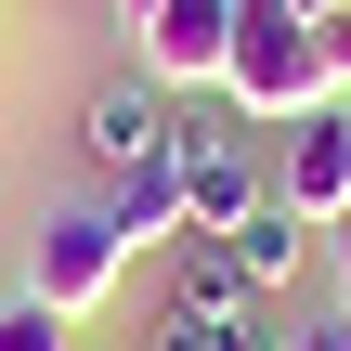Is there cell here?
<instances>
[{
    "label": "cell",
    "instance_id": "cell-1",
    "mask_svg": "<svg viewBox=\"0 0 351 351\" xmlns=\"http://www.w3.org/2000/svg\"><path fill=\"white\" fill-rule=\"evenodd\" d=\"M221 104H234V117H261V130H287V117L339 104V78H326V26H313L300 0H234V65H221Z\"/></svg>",
    "mask_w": 351,
    "mask_h": 351
},
{
    "label": "cell",
    "instance_id": "cell-2",
    "mask_svg": "<svg viewBox=\"0 0 351 351\" xmlns=\"http://www.w3.org/2000/svg\"><path fill=\"white\" fill-rule=\"evenodd\" d=\"M143 351H287V339L261 326V287L195 234V247H182V274H169V300L143 313Z\"/></svg>",
    "mask_w": 351,
    "mask_h": 351
},
{
    "label": "cell",
    "instance_id": "cell-3",
    "mask_svg": "<svg viewBox=\"0 0 351 351\" xmlns=\"http://www.w3.org/2000/svg\"><path fill=\"white\" fill-rule=\"evenodd\" d=\"M117 274H130V247H117L104 195H91V208H52V221L26 234V300H39V313H65V326H78V313H104V300H117Z\"/></svg>",
    "mask_w": 351,
    "mask_h": 351
},
{
    "label": "cell",
    "instance_id": "cell-4",
    "mask_svg": "<svg viewBox=\"0 0 351 351\" xmlns=\"http://www.w3.org/2000/svg\"><path fill=\"white\" fill-rule=\"evenodd\" d=\"M274 208H300L313 234L351 221V104H313L274 130Z\"/></svg>",
    "mask_w": 351,
    "mask_h": 351
},
{
    "label": "cell",
    "instance_id": "cell-5",
    "mask_svg": "<svg viewBox=\"0 0 351 351\" xmlns=\"http://www.w3.org/2000/svg\"><path fill=\"white\" fill-rule=\"evenodd\" d=\"M130 65H143L156 91H221V65H234V0H156V13L130 26Z\"/></svg>",
    "mask_w": 351,
    "mask_h": 351
},
{
    "label": "cell",
    "instance_id": "cell-6",
    "mask_svg": "<svg viewBox=\"0 0 351 351\" xmlns=\"http://www.w3.org/2000/svg\"><path fill=\"white\" fill-rule=\"evenodd\" d=\"M169 156H182V195H195V234H234L274 182L247 169V143H234V117H169Z\"/></svg>",
    "mask_w": 351,
    "mask_h": 351
},
{
    "label": "cell",
    "instance_id": "cell-7",
    "mask_svg": "<svg viewBox=\"0 0 351 351\" xmlns=\"http://www.w3.org/2000/svg\"><path fill=\"white\" fill-rule=\"evenodd\" d=\"M78 143H91V169L117 182V169H143V156H169V91L130 65V78H104L91 104H78Z\"/></svg>",
    "mask_w": 351,
    "mask_h": 351
},
{
    "label": "cell",
    "instance_id": "cell-8",
    "mask_svg": "<svg viewBox=\"0 0 351 351\" xmlns=\"http://www.w3.org/2000/svg\"><path fill=\"white\" fill-rule=\"evenodd\" d=\"M104 221H117V247H130V261H143V247H195V195H182V156H143V169H117Z\"/></svg>",
    "mask_w": 351,
    "mask_h": 351
},
{
    "label": "cell",
    "instance_id": "cell-9",
    "mask_svg": "<svg viewBox=\"0 0 351 351\" xmlns=\"http://www.w3.org/2000/svg\"><path fill=\"white\" fill-rule=\"evenodd\" d=\"M208 247H221V261H234V274H247V287H261V300H274V287H287V274H300V261H313V221H300V208H274V195H261V208H247V221H234V234H208Z\"/></svg>",
    "mask_w": 351,
    "mask_h": 351
},
{
    "label": "cell",
    "instance_id": "cell-10",
    "mask_svg": "<svg viewBox=\"0 0 351 351\" xmlns=\"http://www.w3.org/2000/svg\"><path fill=\"white\" fill-rule=\"evenodd\" d=\"M0 351H65V313H39V300L13 287V300H0Z\"/></svg>",
    "mask_w": 351,
    "mask_h": 351
},
{
    "label": "cell",
    "instance_id": "cell-11",
    "mask_svg": "<svg viewBox=\"0 0 351 351\" xmlns=\"http://www.w3.org/2000/svg\"><path fill=\"white\" fill-rule=\"evenodd\" d=\"M326 78H339V104H351V0L326 13Z\"/></svg>",
    "mask_w": 351,
    "mask_h": 351
},
{
    "label": "cell",
    "instance_id": "cell-12",
    "mask_svg": "<svg viewBox=\"0 0 351 351\" xmlns=\"http://www.w3.org/2000/svg\"><path fill=\"white\" fill-rule=\"evenodd\" d=\"M287 351H351V313H326V326H287Z\"/></svg>",
    "mask_w": 351,
    "mask_h": 351
},
{
    "label": "cell",
    "instance_id": "cell-13",
    "mask_svg": "<svg viewBox=\"0 0 351 351\" xmlns=\"http://www.w3.org/2000/svg\"><path fill=\"white\" fill-rule=\"evenodd\" d=\"M326 234H339V313H351V221H326Z\"/></svg>",
    "mask_w": 351,
    "mask_h": 351
},
{
    "label": "cell",
    "instance_id": "cell-14",
    "mask_svg": "<svg viewBox=\"0 0 351 351\" xmlns=\"http://www.w3.org/2000/svg\"><path fill=\"white\" fill-rule=\"evenodd\" d=\"M143 13H156V0H117V26H143Z\"/></svg>",
    "mask_w": 351,
    "mask_h": 351
}]
</instances>
